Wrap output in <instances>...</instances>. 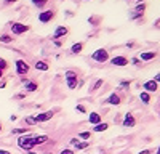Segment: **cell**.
<instances>
[{"label":"cell","mask_w":160,"mask_h":154,"mask_svg":"<svg viewBox=\"0 0 160 154\" xmlns=\"http://www.w3.org/2000/svg\"><path fill=\"white\" fill-rule=\"evenodd\" d=\"M108 128H109L108 124H106V122H101V124H98V125L93 127V132H106Z\"/></svg>","instance_id":"14"},{"label":"cell","mask_w":160,"mask_h":154,"mask_svg":"<svg viewBox=\"0 0 160 154\" xmlns=\"http://www.w3.org/2000/svg\"><path fill=\"white\" fill-rule=\"evenodd\" d=\"M142 88L146 90L148 93H151V92H157V88H158V84L152 79V80H148V82H144L142 84Z\"/></svg>","instance_id":"6"},{"label":"cell","mask_w":160,"mask_h":154,"mask_svg":"<svg viewBox=\"0 0 160 154\" xmlns=\"http://www.w3.org/2000/svg\"><path fill=\"white\" fill-rule=\"evenodd\" d=\"M24 85H26V90H28V92H35V90L38 88V87H37V84L29 82V80H24Z\"/></svg>","instance_id":"16"},{"label":"cell","mask_w":160,"mask_h":154,"mask_svg":"<svg viewBox=\"0 0 160 154\" xmlns=\"http://www.w3.org/2000/svg\"><path fill=\"white\" fill-rule=\"evenodd\" d=\"M47 140H48L47 135H35V136H34V145H35V146H37V145H43Z\"/></svg>","instance_id":"13"},{"label":"cell","mask_w":160,"mask_h":154,"mask_svg":"<svg viewBox=\"0 0 160 154\" xmlns=\"http://www.w3.org/2000/svg\"><path fill=\"white\" fill-rule=\"evenodd\" d=\"M155 154H160V146L157 148V151H155Z\"/></svg>","instance_id":"36"},{"label":"cell","mask_w":160,"mask_h":154,"mask_svg":"<svg viewBox=\"0 0 160 154\" xmlns=\"http://www.w3.org/2000/svg\"><path fill=\"white\" fill-rule=\"evenodd\" d=\"M11 40H13V38L10 35H2V37H0V42H5V44H10Z\"/></svg>","instance_id":"23"},{"label":"cell","mask_w":160,"mask_h":154,"mask_svg":"<svg viewBox=\"0 0 160 154\" xmlns=\"http://www.w3.org/2000/svg\"><path fill=\"white\" fill-rule=\"evenodd\" d=\"M78 143H80V141H78V138H72V140H71V145H72V146H77Z\"/></svg>","instance_id":"29"},{"label":"cell","mask_w":160,"mask_h":154,"mask_svg":"<svg viewBox=\"0 0 160 154\" xmlns=\"http://www.w3.org/2000/svg\"><path fill=\"white\" fill-rule=\"evenodd\" d=\"M139 98H141V101L144 103V105H149V103H151V95L148 92H141Z\"/></svg>","instance_id":"17"},{"label":"cell","mask_w":160,"mask_h":154,"mask_svg":"<svg viewBox=\"0 0 160 154\" xmlns=\"http://www.w3.org/2000/svg\"><path fill=\"white\" fill-rule=\"evenodd\" d=\"M88 121H90V124H93V125H98V124H101V116H99L98 112H91V114L88 116Z\"/></svg>","instance_id":"11"},{"label":"cell","mask_w":160,"mask_h":154,"mask_svg":"<svg viewBox=\"0 0 160 154\" xmlns=\"http://www.w3.org/2000/svg\"><path fill=\"white\" fill-rule=\"evenodd\" d=\"M61 154H74V151H72V149H62Z\"/></svg>","instance_id":"31"},{"label":"cell","mask_w":160,"mask_h":154,"mask_svg":"<svg viewBox=\"0 0 160 154\" xmlns=\"http://www.w3.org/2000/svg\"><path fill=\"white\" fill-rule=\"evenodd\" d=\"M152 58H155V53H154V51H149V53H141V59H144V61L152 59Z\"/></svg>","instance_id":"19"},{"label":"cell","mask_w":160,"mask_h":154,"mask_svg":"<svg viewBox=\"0 0 160 154\" xmlns=\"http://www.w3.org/2000/svg\"><path fill=\"white\" fill-rule=\"evenodd\" d=\"M0 154H11V152L7 151V149H0Z\"/></svg>","instance_id":"33"},{"label":"cell","mask_w":160,"mask_h":154,"mask_svg":"<svg viewBox=\"0 0 160 154\" xmlns=\"http://www.w3.org/2000/svg\"><path fill=\"white\" fill-rule=\"evenodd\" d=\"M93 59H95V61H99V63H104L106 59H108L109 58V55H108V50H96L95 51V53H93V56H91Z\"/></svg>","instance_id":"2"},{"label":"cell","mask_w":160,"mask_h":154,"mask_svg":"<svg viewBox=\"0 0 160 154\" xmlns=\"http://www.w3.org/2000/svg\"><path fill=\"white\" fill-rule=\"evenodd\" d=\"M18 146H19L21 149H26V151H32V148L35 146V145H34V136L28 135V136L18 138Z\"/></svg>","instance_id":"1"},{"label":"cell","mask_w":160,"mask_h":154,"mask_svg":"<svg viewBox=\"0 0 160 154\" xmlns=\"http://www.w3.org/2000/svg\"><path fill=\"white\" fill-rule=\"evenodd\" d=\"M112 64H114V66H127L128 59L123 58V56H114L112 58Z\"/></svg>","instance_id":"10"},{"label":"cell","mask_w":160,"mask_h":154,"mask_svg":"<svg viewBox=\"0 0 160 154\" xmlns=\"http://www.w3.org/2000/svg\"><path fill=\"white\" fill-rule=\"evenodd\" d=\"M32 2H34L35 5H38V7H42V5L45 3V0H32Z\"/></svg>","instance_id":"28"},{"label":"cell","mask_w":160,"mask_h":154,"mask_svg":"<svg viewBox=\"0 0 160 154\" xmlns=\"http://www.w3.org/2000/svg\"><path fill=\"white\" fill-rule=\"evenodd\" d=\"M53 16H55V13H53L51 10H48V11H43V13H40V15H38V21L40 23H48V21H51V18Z\"/></svg>","instance_id":"8"},{"label":"cell","mask_w":160,"mask_h":154,"mask_svg":"<svg viewBox=\"0 0 160 154\" xmlns=\"http://www.w3.org/2000/svg\"><path fill=\"white\" fill-rule=\"evenodd\" d=\"M35 69H38V71H48V64L43 63V61H38V63H35Z\"/></svg>","instance_id":"18"},{"label":"cell","mask_w":160,"mask_h":154,"mask_svg":"<svg viewBox=\"0 0 160 154\" xmlns=\"http://www.w3.org/2000/svg\"><path fill=\"white\" fill-rule=\"evenodd\" d=\"M101 85H102V80H98V82L95 84V87H93V90H98V88H99Z\"/></svg>","instance_id":"30"},{"label":"cell","mask_w":160,"mask_h":154,"mask_svg":"<svg viewBox=\"0 0 160 154\" xmlns=\"http://www.w3.org/2000/svg\"><path fill=\"white\" fill-rule=\"evenodd\" d=\"M139 2H141V0H139Z\"/></svg>","instance_id":"40"},{"label":"cell","mask_w":160,"mask_h":154,"mask_svg":"<svg viewBox=\"0 0 160 154\" xmlns=\"http://www.w3.org/2000/svg\"><path fill=\"white\" fill-rule=\"evenodd\" d=\"M75 109H77L78 112H82V114H85V112H87V109H85V106H83V105H77V108H75Z\"/></svg>","instance_id":"24"},{"label":"cell","mask_w":160,"mask_h":154,"mask_svg":"<svg viewBox=\"0 0 160 154\" xmlns=\"http://www.w3.org/2000/svg\"><path fill=\"white\" fill-rule=\"evenodd\" d=\"M139 154H151V151H149V149H144V151H141Z\"/></svg>","instance_id":"34"},{"label":"cell","mask_w":160,"mask_h":154,"mask_svg":"<svg viewBox=\"0 0 160 154\" xmlns=\"http://www.w3.org/2000/svg\"><path fill=\"white\" fill-rule=\"evenodd\" d=\"M90 136H91L90 132H80V133H78V138H83V140H88Z\"/></svg>","instance_id":"22"},{"label":"cell","mask_w":160,"mask_h":154,"mask_svg":"<svg viewBox=\"0 0 160 154\" xmlns=\"http://www.w3.org/2000/svg\"><path fill=\"white\" fill-rule=\"evenodd\" d=\"M53 116H55V112H53V111H47V112H42V114H37L35 116V122L38 124V122H45V121H50L51 117H53Z\"/></svg>","instance_id":"5"},{"label":"cell","mask_w":160,"mask_h":154,"mask_svg":"<svg viewBox=\"0 0 160 154\" xmlns=\"http://www.w3.org/2000/svg\"><path fill=\"white\" fill-rule=\"evenodd\" d=\"M82 44H75V45H72V53H80L82 51Z\"/></svg>","instance_id":"21"},{"label":"cell","mask_w":160,"mask_h":154,"mask_svg":"<svg viewBox=\"0 0 160 154\" xmlns=\"http://www.w3.org/2000/svg\"><path fill=\"white\" fill-rule=\"evenodd\" d=\"M135 124H136V121H135V117H133V114H125V117H123V122H122V127H127V128H130V127H135Z\"/></svg>","instance_id":"7"},{"label":"cell","mask_w":160,"mask_h":154,"mask_svg":"<svg viewBox=\"0 0 160 154\" xmlns=\"http://www.w3.org/2000/svg\"><path fill=\"white\" fill-rule=\"evenodd\" d=\"M68 34V28H64V26H59V28H56L55 34H53V38H58V37H62Z\"/></svg>","instance_id":"12"},{"label":"cell","mask_w":160,"mask_h":154,"mask_svg":"<svg viewBox=\"0 0 160 154\" xmlns=\"http://www.w3.org/2000/svg\"><path fill=\"white\" fill-rule=\"evenodd\" d=\"M28 152H29V154H37V152H34V151H28Z\"/></svg>","instance_id":"37"},{"label":"cell","mask_w":160,"mask_h":154,"mask_svg":"<svg viewBox=\"0 0 160 154\" xmlns=\"http://www.w3.org/2000/svg\"><path fill=\"white\" fill-rule=\"evenodd\" d=\"M3 68H7V61L3 58H0V69H3Z\"/></svg>","instance_id":"27"},{"label":"cell","mask_w":160,"mask_h":154,"mask_svg":"<svg viewBox=\"0 0 160 154\" xmlns=\"http://www.w3.org/2000/svg\"><path fill=\"white\" fill-rule=\"evenodd\" d=\"M0 132H2V124H0Z\"/></svg>","instance_id":"38"},{"label":"cell","mask_w":160,"mask_h":154,"mask_svg":"<svg viewBox=\"0 0 160 154\" xmlns=\"http://www.w3.org/2000/svg\"><path fill=\"white\" fill-rule=\"evenodd\" d=\"M106 103H109V105H120V96L118 95H111L108 100H106Z\"/></svg>","instance_id":"15"},{"label":"cell","mask_w":160,"mask_h":154,"mask_svg":"<svg viewBox=\"0 0 160 154\" xmlns=\"http://www.w3.org/2000/svg\"><path fill=\"white\" fill-rule=\"evenodd\" d=\"M26 124L34 125V124H37V122H35V119H34V117H26Z\"/></svg>","instance_id":"25"},{"label":"cell","mask_w":160,"mask_h":154,"mask_svg":"<svg viewBox=\"0 0 160 154\" xmlns=\"http://www.w3.org/2000/svg\"><path fill=\"white\" fill-rule=\"evenodd\" d=\"M28 71H29L28 64H26L22 59H18V61H16V72H18V74H28Z\"/></svg>","instance_id":"9"},{"label":"cell","mask_w":160,"mask_h":154,"mask_svg":"<svg viewBox=\"0 0 160 154\" xmlns=\"http://www.w3.org/2000/svg\"><path fill=\"white\" fill-rule=\"evenodd\" d=\"M87 146H88V143H87V141H85V143H78V145H77L75 148H77V149H85Z\"/></svg>","instance_id":"26"},{"label":"cell","mask_w":160,"mask_h":154,"mask_svg":"<svg viewBox=\"0 0 160 154\" xmlns=\"http://www.w3.org/2000/svg\"><path fill=\"white\" fill-rule=\"evenodd\" d=\"M29 128H15V130H11L13 135H19V133H28Z\"/></svg>","instance_id":"20"},{"label":"cell","mask_w":160,"mask_h":154,"mask_svg":"<svg viewBox=\"0 0 160 154\" xmlns=\"http://www.w3.org/2000/svg\"><path fill=\"white\" fill-rule=\"evenodd\" d=\"M0 77H2V69H0Z\"/></svg>","instance_id":"39"},{"label":"cell","mask_w":160,"mask_h":154,"mask_svg":"<svg viewBox=\"0 0 160 154\" xmlns=\"http://www.w3.org/2000/svg\"><path fill=\"white\" fill-rule=\"evenodd\" d=\"M11 31H13V34H22L26 31H29V26L19 24V23H11Z\"/></svg>","instance_id":"4"},{"label":"cell","mask_w":160,"mask_h":154,"mask_svg":"<svg viewBox=\"0 0 160 154\" xmlns=\"http://www.w3.org/2000/svg\"><path fill=\"white\" fill-rule=\"evenodd\" d=\"M144 8H146L144 5H139V7L136 8V11H138V13H142V10H144Z\"/></svg>","instance_id":"32"},{"label":"cell","mask_w":160,"mask_h":154,"mask_svg":"<svg viewBox=\"0 0 160 154\" xmlns=\"http://www.w3.org/2000/svg\"><path fill=\"white\" fill-rule=\"evenodd\" d=\"M66 82H68L69 88H75L77 87V75L72 71H68L66 72Z\"/></svg>","instance_id":"3"},{"label":"cell","mask_w":160,"mask_h":154,"mask_svg":"<svg viewBox=\"0 0 160 154\" xmlns=\"http://www.w3.org/2000/svg\"><path fill=\"white\" fill-rule=\"evenodd\" d=\"M154 80H155V82H157V84H158V82H160V74H157V75H155V79H154Z\"/></svg>","instance_id":"35"}]
</instances>
